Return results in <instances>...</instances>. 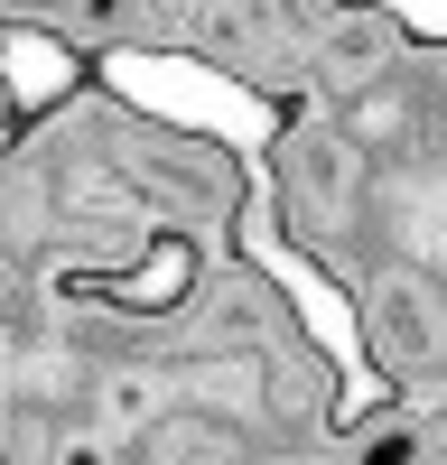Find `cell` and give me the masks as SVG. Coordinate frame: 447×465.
Returning a JSON list of instances; mask_svg holds the SVG:
<instances>
[{"instance_id":"1","label":"cell","mask_w":447,"mask_h":465,"mask_svg":"<svg viewBox=\"0 0 447 465\" xmlns=\"http://www.w3.org/2000/svg\"><path fill=\"white\" fill-rule=\"evenodd\" d=\"M84 47H74L65 28H37V19H10V37H0V94H10V140H28L47 112H65L74 94H84Z\"/></svg>"},{"instance_id":"3","label":"cell","mask_w":447,"mask_h":465,"mask_svg":"<svg viewBox=\"0 0 447 465\" xmlns=\"http://www.w3.org/2000/svg\"><path fill=\"white\" fill-rule=\"evenodd\" d=\"M354 10H392L410 37H429V47H447V0H354Z\"/></svg>"},{"instance_id":"2","label":"cell","mask_w":447,"mask_h":465,"mask_svg":"<svg viewBox=\"0 0 447 465\" xmlns=\"http://www.w3.org/2000/svg\"><path fill=\"white\" fill-rule=\"evenodd\" d=\"M74 289L103 298V307H122V317H168V307L196 298V242H186V232H149V252L131 270H112V280H74Z\"/></svg>"},{"instance_id":"4","label":"cell","mask_w":447,"mask_h":465,"mask_svg":"<svg viewBox=\"0 0 447 465\" xmlns=\"http://www.w3.org/2000/svg\"><path fill=\"white\" fill-rule=\"evenodd\" d=\"M65 465H94V456H65Z\"/></svg>"}]
</instances>
